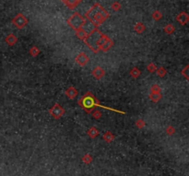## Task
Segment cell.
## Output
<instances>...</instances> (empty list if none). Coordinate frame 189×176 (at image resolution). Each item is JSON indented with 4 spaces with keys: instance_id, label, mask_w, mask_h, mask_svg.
Here are the masks:
<instances>
[{
    "instance_id": "f1b7e54d",
    "label": "cell",
    "mask_w": 189,
    "mask_h": 176,
    "mask_svg": "<svg viewBox=\"0 0 189 176\" xmlns=\"http://www.w3.org/2000/svg\"><path fill=\"white\" fill-rule=\"evenodd\" d=\"M118 7H119V6H118V4H117V3L113 5V9H119Z\"/></svg>"
},
{
    "instance_id": "5bb4252c",
    "label": "cell",
    "mask_w": 189,
    "mask_h": 176,
    "mask_svg": "<svg viewBox=\"0 0 189 176\" xmlns=\"http://www.w3.org/2000/svg\"><path fill=\"white\" fill-rule=\"evenodd\" d=\"M150 99H151V101H152L154 102H158L162 99V94L161 93H151Z\"/></svg>"
},
{
    "instance_id": "83f0119b",
    "label": "cell",
    "mask_w": 189,
    "mask_h": 176,
    "mask_svg": "<svg viewBox=\"0 0 189 176\" xmlns=\"http://www.w3.org/2000/svg\"><path fill=\"white\" fill-rule=\"evenodd\" d=\"M85 161H87V163H89V161L90 160V158H89V156L88 155H86L85 157H84V159H83Z\"/></svg>"
},
{
    "instance_id": "d4e9b609",
    "label": "cell",
    "mask_w": 189,
    "mask_h": 176,
    "mask_svg": "<svg viewBox=\"0 0 189 176\" xmlns=\"http://www.w3.org/2000/svg\"><path fill=\"white\" fill-rule=\"evenodd\" d=\"M174 131H175V130H174V128H173V127L172 126H170V127H168L166 128V132H167V133H168L169 135H172V134H173V133H174Z\"/></svg>"
},
{
    "instance_id": "ffe728a7",
    "label": "cell",
    "mask_w": 189,
    "mask_h": 176,
    "mask_svg": "<svg viewBox=\"0 0 189 176\" xmlns=\"http://www.w3.org/2000/svg\"><path fill=\"white\" fill-rule=\"evenodd\" d=\"M147 69H148V71H149L150 73H153V72L156 71L157 67H156V65H155L154 63H150V64L148 65V67H147Z\"/></svg>"
},
{
    "instance_id": "ba28073f",
    "label": "cell",
    "mask_w": 189,
    "mask_h": 176,
    "mask_svg": "<svg viewBox=\"0 0 189 176\" xmlns=\"http://www.w3.org/2000/svg\"><path fill=\"white\" fill-rule=\"evenodd\" d=\"M104 75H105V71L101 67H96L92 70V76L97 79H101L102 78L104 77Z\"/></svg>"
},
{
    "instance_id": "7c38bea8",
    "label": "cell",
    "mask_w": 189,
    "mask_h": 176,
    "mask_svg": "<svg viewBox=\"0 0 189 176\" xmlns=\"http://www.w3.org/2000/svg\"><path fill=\"white\" fill-rule=\"evenodd\" d=\"M18 39L14 34H9L7 38H6V42L9 44V45H13L17 42Z\"/></svg>"
},
{
    "instance_id": "9c48e42d",
    "label": "cell",
    "mask_w": 189,
    "mask_h": 176,
    "mask_svg": "<svg viewBox=\"0 0 189 176\" xmlns=\"http://www.w3.org/2000/svg\"><path fill=\"white\" fill-rule=\"evenodd\" d=\"M62 2L68 8V9H75L80 2L81 0H62Z\"/></svg>"
},
{
    "instance_id": "4316f807",
    "label": "cell",
    "mask_w": 189,
    "mask_h": 176,
    "mask_svg": "<svg viewBox=\"0 0 189 176\" xmlns=\"http://www.w3.org/2000/svg\"><path fill=\"white\" fill-rule=\"evenodd\" d=\"M152 16H153V18H154L155 20H159V19L162 17V14H161L160 12H155Z\"/></svg>"
},
{
    "instance_id": "277c9868",
    "label": "cell",
    "mask_w": 189,
    "mask_h": 176,
    "mask_svg": "<svg viewBox=\"0 0 189 176\" xmlns=\"http://www.w3.org/2000/svg\"><path fill=\"white\" fill-rule=\"evenodd\" d=\"M87 22V20L78 12L74 13L68 20H67V23L68 25L76 31V34L78 36V38H79L80 40H82L84 42V40L87 38L88 36V32L83 29V25Z\"/></svg>"
},
{
    "instance_id": "ac0fdd59",
    "label": "cell",
    "mask_w": 189,
    "mask_h": 176,
    "mask_svg": "<svg viewBox=\"0 0 189 176\" xmlns=\"http://www.w3.org/2000/svg\"><path fill=\"white\" fill-rule=\"evenodd\" d=\"M30 53H31V56H37L39 53H40V50L36 47V46H33V47H31V50H30Z\"/></svg>"
},
{
    "instance_id": "7a4b0ae2",
    "label": "cell",
    "mask_w": 189,
    "mask_h": 176,
    "mask_svg": "<svg viewBox=\"0 0 189 176\" xmlns=\"http://www.w3.org/2000/svg\"><path fill=\"white\" fill-rule=\"evenodd\" d=\"M108 17H109V13L106 12L105 9L99 4L94 5L86 13V18L89 20V22L94 27H97L100 24H102Z\"/></svg>"
},
{
    "instance_id": "2e32d148",
    "label": "cell",
    "mask_w": 189,
    "mask_h": 176,
    "mask_svg": "<svg viewBox=\"0 0 189 176\" xmlns=\"http://www.w3.org/2000/svg\"><path fill=\"white\" fill-rule=\"evenodd\" d=\"M130 75L134 78V79H137L140 76V70L137 68H133L130 70Z\"/></svg>"
},
{
    "instance_id": "4fadbf2b",
    "label": "cell",
    "mask_w": 189,
    "mask_h": 176,
    "mask_svg": "<svg viewBox=\"0 0 189 176\" xmlns=\"http://www.w3.org/2000/svg\"><path fill=\"white\" fill-rule=\"evenodd\" d=\"M177 20L181 23V24H185L188 20V16L186 15V13H181L178 17H177Z\"/></svg>"
},
{
    "instance_id": "e0dca14e",
    "label": "cell",
    "mask_w": 189,
    "mask_h": 176,
    "mask_svg": "<svg viewBox=\"0 0 189 176\" xmlns=\"http://www.w3.org/2000/svg\"><path fill=\"white\" fill-rule=\"evenodd\" d=\"M104 139L105 141H107V142H111V141H113V139H114V135H113L110 131H107V132H105L104 135Z\"/></svg>"
},
{
    "instance_id": "d6986e66",
    "label": "cell",
    "mask_w": 189,
    "mask_h": 176,
    "mask_svg": "<svg viewBox=\"0 0 189 176\" xmlns=\"http://www.w3.org/2000/svg\"><path fill=\"white\" fill-rule=\"evenodd\" d=\"M151 93H161V88H160V86L157 85V84L152 85L151 88Z\"/></svg>"
},
{
    "instance_id": "3957f363",
    "label": "cell",
    "mask_w": 189,
    "mask_h": 176,
    "mask_svg": "<svg viewBox=\"0 0 189 176\" xmlns=\"http://www.w3.org/2000/svg\"><path fill=\"white\" fill-rule=\"evenodd\" d=\"M78 103L87 112H91V110L94 109L95 107H102L104 109H108V110H111L113 112H118L120 113H123L125 114L124 112H120V111H117V110H114V109H112V108H109V107H106V106H104L102 105L99 101L94 97V95L91 93V92H88L86 93L84 96H82V98L80 100H78Z\"/></svg>"
},
{
    "instance_id": "6da1fadb",
    "label": "cell",
    "mask_w": 189,
    "mask_h": 176,
    "mask_svg": "<svg viewBox=\"0 0 189 176\" xmlns=\"http://www.w3.org/2000/svg\"><path fill=\"white\" fill-rule=\"evenodd\" d=\"M84 42L94 53H98L100 51L107 52L114 44L113 41L106 35L103 34L97 28H94L88 34L87 38L84 40Z\"/></svg>"
},
{
    "instance_id": "8992f818",
    "label": "cell",
    "mask_w": 189,
    "mask_h": 176,
    "mask_svg": "<svg viewBox=\"0 0 189 176\" xmlns=\"http://www.w3.org/2000/svg\"><path fill=\"white\" fill-rule=\"evenodd\" d=\"M27 22H28V20L22 14H18L13 20V23L19 29H22L27 24Z\"/></svg>"
},
{
    "instance_id": "30bf717a",
    "label": "cell",
    "mask_w": 189,
    "mask_h": 176,
    "mask_svg": "<svg viewBox=\"0 0 189 176\" xmlns=\"http://www.w3.org/2000/svg\"><path fill=\"white\" fill-rule=\"evenodd\" d=\"M66 95L67 96L68 99L73 100L78 96V90L74 88V87H69L67 90H66Z\"/></svg>"
},
{
    "instance_id": "44dd1931",
    "label": "cell",
    "mask_w": 189,
    "mask_h": 176,
    "mask_svg": "<svg viewBox=\"0 0 189 176\" xmlns=\"http://www.w3.org/2000/svg\"><path fill=\"white\" fill-rule=\"evenodd\" d=\"M135 30H136V32H138V33H141L144 30H145V27L143 26V24H141V23H138V24H136V27H135Z\"/></svg>"
},
{
    "instance_id": "7402d4cb",
    "label": "cell",
    "mask_w": 189,
    "mask_h": 176,
    "mask_svg": "<svg viewBox=\"0 0 189 176\" xmlns=\"http://www.w3.org/2000/svg\"><path fill=\"white\" fill-rule=\"evenodd\" d=\"M92 116H93V118H95L96 120H99L102 117V112L98 110H95L92 112Z\"/></svg>"
},
{
    "instance_id": "9a60e30c",
    "label": "cell",
    "mask_w": 189,
    "mask_h": 176,
    "mask_svg": "<svg viewBox=\"0 0 189 176\" xmlns=\"http://www.w3.org/2000/svg\"><path fill=\"white\" fill-rule=\"evenodd\" d=\"M156 73H157L158 77H160V78H163V77L167 74V71H166V69H165L163 67H160L159 68L156 69Z\"/></svg>"
},
{
    "instance_id": "8fae6325",
    "label": "cell",
    "mask_w": 189,
    "mask_h": 176,
    "mask_svg": "<svg viewBox=\"0 0 189 176\" xmlns=\"http://www.w3.org/2000/svg\"><path fill=\"white\" fill-rule=\"evenodd\" d=\"M88 135L91 138H96L98 135H99V131L98 129L95 127H91L89 131H88Z\"/></svg>"
},
{
    "instance_id": "52a82bcc",
    "label": "cell",
    "mask_w": 189,
    "mask_h": 176,
    "mask_svg": "<svg viewBox=\"0 0 189 176\" xmlns=\"http://www.w3.org/2000/svg\"><path fill=\"white\" fill-rule=\"evenodd\" d=\"M89 58L85 53H80L76 56V63L80 67H84L86 64L89 63Z\"/></svg>"
},
{
    "instance_id": "484cf974",
    "label": "cell",
    "mask_w": 189,
    "mask_h": 176,
    "mask_svg": "<svg viewBox=\"0 0 189 176\" xmlns=\"http://www.w3.org/2000/svg\"><path fill=\"white\" fill-rule=\"evenodd\" d=\"M187 70H188V66H186V67H185V68H184V69H183V70H182V72H181V73H182V74H183V75H184V76L185 77V79H188V76H187Z\"/></svg>"
},
{
    "instance_id": "5b68a950",
    "label": "cell",
    "mask_w": 189,
    "mask_h": 176,
    "mask_svg": "<svg viewBox=\"0 0 189 176\" xmlns=\"http://www.w3.org/2000/svg\"><path fill=\"white\" fill-rule=\"evenodd\" d=\"M49 113L55 119H59L60 117H62L65 114V110L58 103H55L53 107L49 110Z\"/></svg>"
},
{
    "instance_id": "603a6c76",
    "label": "cell",
    "mask_w": 189,
    "mask_h": 176,
    "mask_svg": "<svg viewBox=\"0 0 189 176\" xmlns=\"http://www.w3.org/2000/svg\"><path fill=\"white\" fill-rule=\"evenodd\" d=\"M136 126L137 128H142L145 127V122L142 120V119H138L136 122Z\"/></svg>"
},
{
    "instance_id": "cb8c5ba5",
    "label": "cell",
    "mask_w": 189,
    "mask_h": 176,
    "mask_svg": "<svg viewBox=\"0 0 189 176\" xmlns=\"http://www.w3.org/2000/svg\"><path fill=\"white\" fill-rule=\"evenodd\" d=\"M164 30H165V31L167 32V33H172L173 31H174V28L172 26V25H168V26H166L165 28H164Z\"/></svg>"
}]
</instances>
